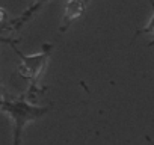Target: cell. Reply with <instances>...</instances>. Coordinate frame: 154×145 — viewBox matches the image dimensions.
I'll return each instance as SVG.
<instances>
[{
	"label": "cell",
	"mask_w": 154,
	"mask_h": 145,
	"mask_svg": "<svg viewBox=\"0 0 154 145\" xmlns=\"http://www.w3.org/2000/svg\"><path fill=\"white\" fill-rule=\"evenodd\" d=\"M50 110H51V106H38L24 97L17 98V100H6V98L0 100V112L6 113L12 121L14 140H21V133L24 127L29 122L42 118Z\"/></svg>",
	"instance_id": "6da1fadb"
},
{
	"label": "cell",
	"mask_w": 154,
	"mask_h": 145,
	"mask_svg": "<svg viewBox=\"0 0 154 145\" xmlns=\"http://www.w3.org/2000/svg\"><path fill=\"white\" fill-rule=\"evenodd\" d=\"M53 48H54L53 44H44L41 47V50L38 53H33V54H23L20 50L14 48L15 53L18 54V57H20V62H18V66H17L18 74L21 77L27 79L32 85H36V82L42 76V72H44V69H45V66L50 60Z\"/></svg>",
	"instance_id": "7a4b0ae2"
},
{
	"label": "cell",
	"mask_w": 154,
	"mask_h": 145,
	"mask_svg": "<svg viewBox=\"0 0 154 145\" xmlns=\"http://www.w3.org/2000/svg\"><path fill=\"white\" fill-rule=\"evenodd\" d=\"M50 2V0H35V2L18 17V18H15L14 21H9V24L5 27V29H2V30H0V33H5V32H17V30H20L45 3H48Z\"/></svg>",
	"instance_id": "3957f363"
},
{
	"label": "cell",
	"mask_w": 154,
	"mask_h": 145,
	"mask_svg": "<svg viewBox=\"0 0 154 145\" xmlns=\"http://www.w3.org/2000/svg\"><path fill=\"white\" fill-rule=\"evenodd\" d=\"M148 2H149V6H151V17H149V20L146 21V24L143 27H140V29L136 30L133 39L139 38L140 35H152L154 36V0H148ZM151 45H154V39L148 44V47H151Z\"/></svg>",
	"instance_id": "277c9868"
},
{
	"label": "cell",
	"mask_w": 154,
	"mask_h": 145,
	"mask_svg": "<svg viewBox=\"0 0 154 145\" xmlns=\"http://www.w3.org/2000/svg\"><path fill=\"white\" fill-rule=\"evenodd\" d=\"M8 24H9V12L6 8L0 6V30L5 29Z\"/></svg>",
	"instance_id": "5b68a950"
},
{
	"label": "cell",
	"mask_w": 154,
	"mask_h": 145,
	"mask_svg": "<svg viewBox=\"0 0 154 145\" xmlns=\"http://www.w3.org/2000/svg\"><path fill=\"white\" fill-rule=\"evenodd\" d=\"M20 143H21V140H14L12 142V145H20Z\"/></svg>",
	"instance_id": "8992f818"
},
{
	"label": "cell",
	"mask_w": 154,
	"mask_h": 145,
	"mask_svg": "<svg viewBox=\"0 0 154 145\" xmlns=\"http://www.w3.org/2000/svg\"><path fill=\"white\" fill-rule=\"evenodd\" d=\"M146 139H148V140H149V142H151V145H154V140H152V139H151V137H149V136H146Z\"/></svg>",
	"instance_id": "52a82bcc"
}]
</instances>
